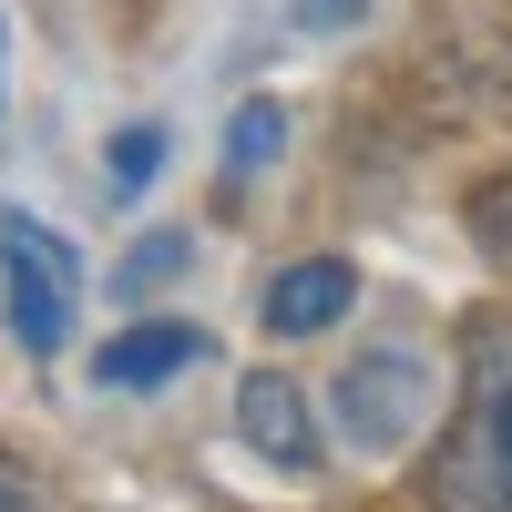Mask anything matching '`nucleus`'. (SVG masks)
Returning a JSON list of instances; mask_svg holds the SVG:
<instances>
[{"instance_id": "nucleus-1", "label": "nucleus", "mask_w": 512, "mask_h": 512, "mask_svg": "<svg viewBox=\"0 0 512 512\" xmlns=\"http://www.w3.org/2000/svg\"><path fill=\"white\" fill-rule=\"evenodd\" d=\"M431 512H512V318L472 328L461 400L431 461Z\"/></svg>"}, {"instance_id": "nucleus-2", "label": "nucleus", "mask_w": 512, "mask_h": 512, "mask_svg": "<svg viewBox=\"0 0 512 512\" xmlns=\"http://www.w3.org/2000/svg\"><path fill=\"white\" fill-rule=\"evenodd\" d=\"M0 308H11V338L31 359H52L72 349V318H82V256L62 226H41V216H0Z\"/></svg>"}, {"instance_id": "nucleus-3", "label": "nucleus", "mask_w": 512, "mask_h": 512, "mask_svg": "<svg viewBox=\"0 0 512 512\" xmlns=\"http://www.w3.org/2000/svg\"><path fill=\"white\" fill-rule=\"evenodd\" d=\"M431 400H441V379L420 349H359L338 369V431H349L359 461L410 451V431H431Z\"/></svg>"}, {"instance_id": "nucleus-4", "label": "nucleus", "mask_w": 512, "mask_h": 512, "mask_svg": "<svg viewBox=\"0 0 512 512\" xmlns=\"http://www.w3.org/2000/svg\"><path fill=\"white\" fill-rule=\"evenodd\" d=\"M216 338H205L195 318H134V328H113L103 349H93V379L103 390H164V379H185Z\"/></svg>"}, {"instance_id": "nucleus-5", "label": "nucleus", "mask_w": 512, "mask_h": 512, "mask_svg": "<svg viewBox=\"0 0 512 512\" xmlns=\"http://www.w3.org/2000/svg\"><path fill=\"white\" fill-rule=\"evenodd\" d=\"M236 431H246L256 461H277V472H308V461H318L308 390H297L287 369H246V379H236Z\"/></svg>"}, {"instance_id": "nucleus-6", "label": "nucleus", "mask_w": 512, "mask_h": 512, "mask_svg": "<svg viewBox=\"0 0 512 512\" xmlns=\"http://www.w3.org/2000/svg\"><path fill=\"white\" fill-rule=\"evenodd\" d=\"M359 308V267L349 256H297V267L267 277V297H256V318H267L277 338H318Z\"/></svg>"}, {"instance_id": "nucleus-7", "label": "nucleus", "mask_w": 512, "mask_h": 512, "mask_svg": "<svg viewBox=\"0 0 512 512\" xmlns=\"http://www.w3.org/2000/svg\"><path fill=\"white\" fill-rule=\"evenodd\" d=\"M277 154H287V103H267V93H246V103H236V123H226V185H246V175H267Z\"/></svg>"}, {"instance_id": "nucleus-8", "label": "nucleus", "mask_w": 512, "mask_h": 512, "mask_svg": "<svg viewBox=\"0 0 512 512\" xmlns=\"http://www.w3.org/2000/svg\"><path fill=\"white\" fill-rule=\"evenodd\" d=\"M154 175H164V123H123L103 144V195H144Z\"/></svg>"}, {"instance_id": "nucleus-9", "label": "nucleus", "mask_w": 512, "mask_h": 512, "mask_svg": "<svg viewBox=\"0 0 512 512\" xmlns=\"http://www.w3.org/2000/svg\"><path fill=\"white\" fill-rule=\"evenodd\" d=\"M185 256H195V236H185V226H164V236H144V246L113 267V287H134V297H144V287H164V277H185Z\"/></svg>"}, {"instance_id": "nucleus-10", "label": "nucleus", "mask_w": 512, "mask_h": 512, "mask_svg": "<svg viewBox=\"0 0 512 512\" xmlns=\"http://www.w3.org/2000/svg\"><path fill=\"white\" fill-rule=\"evenodd\" d=\"M472 246H482L492 267L512 277V175H492V185H472Z\"/></svg>"}, {"instance_id": "nucleus-11", "label": "nucleus", "mask_w": 512, "mask_h": 512, "mask_svg": "<svg viewBox=\"0 0 512 512\" xmlns=\"http://www.w3.org/2000/svg\"><path fill=\"white\" fill-rule=\"evenodd\" d=\"M0 512H52V502H41V482L21 472V461H11V451H0Z\"/></svg>"}]
</instances>
